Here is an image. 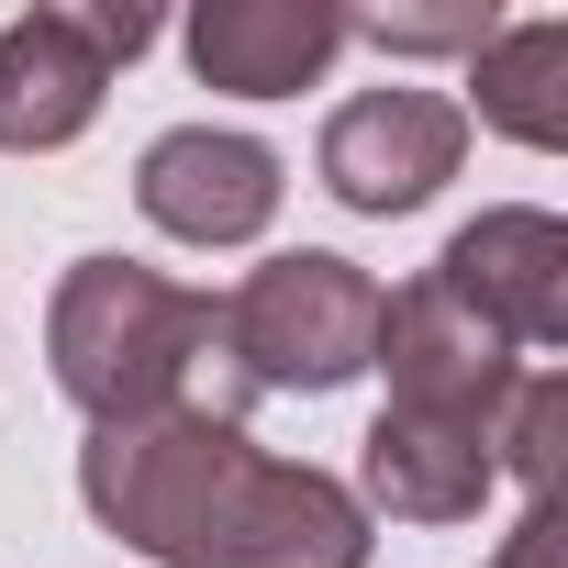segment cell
<instances>
[{
	"label": "cell",
	"instance_id": "obj_1",
	"mask_svg": "<svg viewBox=\"0 0 568 568\" xmlns=\"http://www.w3.org/2000/svg\"><path fill=\"white\" fill-rule=\"evenodd\" d=\"M79 501L145 568H368V501L335 468L267 457L223 413L90 424Z\"/></svg>",
	"mask_w": 568,
	"mask_h": 568
},
{
	"label": "cell",
	"instance_id": "obj_9",
	"mask_svg": "<svg viewBox=\"0 0 568 568\" xmlns=\"http://www.w3.org/2000/svg\"><path fill=\"white\" fill-rule=\"evenodd\" d=\"M201 90H234V101H291L313 90L335 57H346V12L335 0H201L179 23Z\"/></svg>",
	"mask_w": 568,
	"mask_h": 568
},
{
	"label": "cell",
	"instance_id": "obj_14",
	"mask_svg": "<svg viewBox=\"0 0 568 568\" xmlns=\"http://www.w3.org/2000/svg\"><path fill=\"white\" fill-rule=\"evenodd\" d=\"M490 568H557V513H546V501H524V524L501 535V557H490Z\"/></svg>",
	"mask_w": 568,
	"mask_h": 568
},
{
	"label": "cell",
	"instance_id": "obj_2",
	"mask_svg": "<svg viewBox=\"0 0 568 568\" xmlns=\"http://www.w3.org/2000/svg\"><path fill=\"white\" fill-rule=\"evenodd\" d=\"M45 368L90 424H145V413H223L245 424V379L223 357V302L145 256H79L45 302Z\"/></svg>",
	"mask_w": 568,
	"mask_h": 568
},
{
	"label": "cell",
	"instance_id": "obj_13",
	"mask_svg": "<svg viewBox=\"0 0 568 568\" xmlns=\"http://www.w3.org/2000/svg\"><path fill=\"white\" fill-rule=\"evenodd\" d=\"M557 435H568V379H557V368H524V390H513V413H501L490 468H501V479H524V490L546 501V479H557Z\"/></svg>",
	"mask_w": 568,
	"mask_h": 568
},
{
	"label": "cell",
	"instance_id": "obj_3",
	"mask_svg": "<svg viewBox=\"0 0 568 568\" xmlns=\"http://www.w3.org/2000/svg\"><path fill=\"white\" fill-rule=\"evenodd\" d=\"M379 313H390V291H379L357 256L291 245V256L245 267V291L223 302V357H234V379L256 402L267 390L324 402V390H346V379L379 368Z\"/></svg>",
	"mask_w": 568,
	"mask_h": 568
},
{
	"label": "cell",
	"instance_id": "obj_11",
	"mask_svg": "<svg viewBox=\"0 0 568 568\" xmlns=\"http://www.w3.org/2000/svg\"><path fill=\"white\" fill-rule=\"evenodd\" d=\"M468 90H479V123L513 134V145H568V23L535 12V23H501L479 57H468Z\"/></svg>",
	"mask_w": 568,
	"mask_h": 568
},
{
	"label": "cell",
	"instance_id": "obj_8",
	"mask_svg": "<svg viewBox=\"0 0 568 568\" xmlns=\"http://www.w3.org/2000/svg\"><path fill=\"white\" fill-rule=\"evenodd\" d=\"M278 190H291V168H278V145L234 134V123H179L145 145L134 168V212L168 234V245H256L278 223Z\"/></svg>",
	"mask_w": 568,
	"mask_h": 568
},
{
	"label": "cell",
	"instance_id": "obj_4",
	"mask_svg": "<svg viewBox=\"0 0 568 568\" xmlns=\"http://www.w3.org/2000/svg\"><path fill=\"white\" fill-rule=\"evenodd\" d=\"M156 45V12L101 0V12H23L0 23V156H57L101 123L112 68Z\"/></svg>",
	"mask_w": 568,
	"mask_h": 568
},
{
	"label": "cell",
	"instance_id": "obj_7",
	"mask_svg": "<svg viewBox=\"0 0 568 568\" xmlns=\"http://www.w3.org/2000/svg\"><path fill=\"white\" fill-rule=\"evenodd\" d=\"M424 278L457 313H479L513 357H557L568 346V223L535 212V201H501V212L457 223Z\"/></svg>",
	"mask_w": 568,
	"mask_h": 568
},
{
	"label": "cell",
	"instance_id": "obj_10",
	"mask_svg": "<svg viewBox=\"0 0 568 568\" xmlns=\"http://www.w3.org/2000/svg\"><path fill=\"white\" fill-rule=\"evenodd\" d=\"M490 490H501V468H490L479 435H446V424L379 413L368 446H357V501H379L390 524H468Z\"/></svg>",
	"mask_w": 568,
	"mask_h": 568
},
{
	"label": "cell",
	"instance_id": "obj_6",
	"mask_svg": "<svg viewBox=\"0 0 568 568\" xmlns=\"http://www.w3.org/2000/svg\"><path fill=\"white\" fill-rule=\"evenodd\" d=\"M313 168H324V190H335L346 212L402 223V212H424V201L468 168V101L413 90V79L357 90V101H335V123H324Z\"/></svg>",
	"mask_w": 568,
	"mask_h": 568
},
{
	"label": "cell",
	"instance_id": "obj_12",
	"mask_svg": "<svg viewBox=\"0 0 568 568\" xmlns=\"http://www.w3.org/2000/svg\"><path fill=\"white\" fill-rule=\"evenodd\" d=\"M501 34L490 0H435V12H346V45H379V57H479Z\"/></svg>",
	"mask_w": 568,
	"mask_h": 568
},
{
	"label": "cell",
	"instance_id": "obj_5",
	"mask_svg": "<svg viewBox=\"0 0 568 568\" xmlns=\"http://www.w3.org/2000/svg\"><path fill=\"white\" fill-rule=\"evenodd\" d=\"M379 368H390V402H379V413H413V424H446V435H479V446H501V413H513V390H524V357H513L479 313H457L435 278L390 291V313H379Z\"/></svg>",
	"mask_w": 568,
	"mask_h": 568
}]
</instances>
